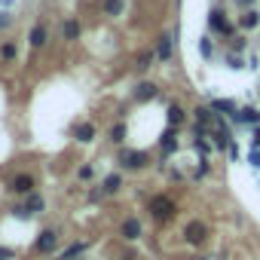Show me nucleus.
<instances>
[{"label":"nucleus","instance_id":"obj_12","mask_svg":"<svg viewBox=\"0 0 260 260\" xmlns=\"http://www.w3.org/2000/svg\"><path fill=\"white\" fill-rule=\"evenodd\" d=\"M169 122H172V125H181V122H184V110H181L178 104L169 107Z\"/></svg>","mask_w":260,"mask_h":260},{"label":"nucleus","instance_id":"obj_6","mask_svg":"<svg viewBox=\"0 0 260 260\" xmlns=\"http://www.w3.org/2000/svg\"><path fill=\"white\" fill-rule=\"evenodd\" d=\"M122 236H125V239H138V236H141V223H138L135 217H128V220L122 223Z\"/></svg>","mask_w":260,"mask_h":260},{"label":"nucleus","instance_id":"obj_8","mask_svg":"<svg viewBox=\"0 0 260 260\" xmlns=\"http://www.w3.org/2000/svg\"><path fill=\"white\" fill-rule=\"evenodd\" d=\"M239 25L251 31V28H257V25H260V16H257L254 10H248V13H242V19H239Z\"/></svg>","mask_w":260,"mask_h":260},{"label":"nucleus","instance_id":"obj_16","mask_svg":"<svg viewBox=\"0 0 260 260\" xmlns=\"http://www.w3.org/2000/svg\"><path fill=\"white\" fill-rule=\"evenodd\" d=\"M0 55H4L7 61H13V58H19V49H16V43H7L4 49H0Z\"/></svg>","mask_w":260,"mask_h":260},{"label":"nucleus","instance_id":"obj_20","mask_svg":"<svg viewBox=\"0 0 260 260\" xmlns=\"http://www.w3.org/2000/svg\"><path fill=\"white\" fill-rule=\"evenodd\" d=\"M28 211H31V214H34V211H43V199H40V196H31V199H28Z\"/></svg>","mask_w":260,"mask_h":260},{"label":"nucleus","instance_id":"obj_13","mask_svg":"<svg viewBox=\"0 0 260 260\" xmlns=\"http://www.w3.org/2000/svg\"><path fill=\"white\" fill-rule=\"evenodd\" d=\"M104 13L107 16H119L122 13V0H104Z\"/></svg>","mask_w":260,"mask_h":260},{"label":"nucleus","instance_id":"obj_24","mask_svg":"<svg viewBox=\"0 0 260 260\" xmlns=\"http://www.w3.org/2000/svg\"><path fill=\"white\" fill-rule=\"evenodd\" d=\"M13 214H16V217H22V220H28V217H31L28 205H19V208H13Z\"/></svg>","mask_w":260,"mask_h":260},{"label":"nucleus","instance_id":"obj_22","mask_svg":"<svg viewBox=\"0 0 260 260\" xmlns=\"http://www.w3.org/2000/svg\"><path fill=\"white\" fill-rule=\"evenodd\" d=\"M196 119H199L202 125H208V122H211V110H205V107H202V110H196Z\"/></svg>","mask_w":260,"mask_h":260},{"label":"nucleus","instance_id":"obj_7","mask_svg":"<svg viewBox=\"0 0 260 260\" xmlns=\"http://www.w3.org/2000/svg\"><path fill=\"white\" fill-rule=\"evenodd\" d=\"M202 239H205V226H202V223H190V226H187V242L199 245Z\"/></svg>","mask_w":260,"mask_h":260},{"label":"nucleus","instance_id":"obj_10","mask_svg":"<svg viewBox=\"0 0 260 260\" xmlns=\"http://www.w3.org/2000/svg\"><path fill=\"white\" fill-rule=\"evenodd\" d=\"M61 34H64L68 40H77V37H80V25L71 19V22H64V25H61Z\"/></svg>","mask_w":260,"mask_h":260},{"label":"nucleus","instance_id":"obj_29","mask_svg":"<svg viewBox=\"0 0 260 260\" xmlns=\"http://www.w3.org/2000/svg\"><path fill=\"white\" fill-rule=\"evenodd\" d=\"M254 147H260V132H257V135H254Z\"/></svg>","mask_w":260,"mask_h":260},{"label":"nucleus","instance_id":"obj_21","mask_svg":"<svg viewBox=\"0 0 260 260\" xmlns=\"http://www.w3.org/2000/svg\"><path fill=\"white\" fill-rule=\"evenodd\" d=\"M159 55H162V58L172 55V40H169V37H162V43H159Z\"/></svg>","mask_w":260,"mask_h":260},{"label":"nucleus","instance_id":"obj_23","mask_svg":"<svg viewBox=\"0 0 260 260\" xmlns=\"http://www.w3.org/2000/svg\"><path fill=\"white\" fill-rule=\"evenodd\" d=\"M122 135H125V125H113V128H110V138H113V141H122Z\"/></svg>","mask_w":260,"mask_h":260},{"label":"nucleus","instance_id":"obj_3","mask_svg":"<svg viewBox=\"0 0 260 260\" xmlns=\"http://www.w3.org/2000/svg\"><path fill=\"white\" fill-rule=\"evenodd\" d=\"M74 138H77V141H92V138H95V125H92V122H80V125L74 128Z\"/></svg>","mask_w":260,"mask_h":260},{"label":"nucleus","instance_id":"obj_25","mask_svg":"<svg viewBox=\"0 0 260 260\" xmlns=\"http://www.w3.org/2000/svg\"><path fill=\"white\" fill-rule=\"evenodd\" d=\"M92 175H95L92 166H83V169H80V181H92Z\"/></svg>","mask_w":260,"mask_h":260},{"label":"nucleus","instance_id":"obj_17","mask_svg":"<svg viewBox=\"0 0 260 260\" xmlns=\"http://www.w3.org/2000/svg\"><path fill=\"white\" fill-rule=\"evenodd\" d=\"M208 22H211V28H214V31H230V28H226V22L220 19V13H211V19H208Z\"/></svg>","mask_w":260,"mask_h":260},{"label":"nucleus","instance_id":"obj_2","mask_svg":"<svg viewBox=\"0 0 260 260\" xmlns=\"http://www.w3.org/2000/svg\"><path fill=\"white\" fill-rule=\"evenodd\" d=\"M55 245H58V236H55V230H43L40 233V239H37V251H55Z\"/></svg>","mask_w":260,"mask_h":260},{"label":"nucleus","instance_id":"obj_28","mask_svg":"<svg viewBox=\"0 0 260 260\" xmlns=\"http://www.w3.org/2000/svg\"><path fill=\"white\" fill-rule=\"evenodd\" d=\"M251 166H260V153H251Z\"/></svg>","mask_w":260,"mask_h":260},{"label":"nucleus","instance_id":"obj_19","mask_svg":"<svg viewBox=\"0 0 260 260\" xmlns=\"http://www.w3.org/2000/svg\"><path fill=\"white\" fill-rule=\"evenodd\" d=\"M214 110H226V113L236 116V104H233V101H214Z\"/></svg>","mask_w":260,"mask_h":260},{"label":"nucleus","instance_id":"obj_5","mask_svg":"<svg viewBox=\"0 0 260 260\" xmlns=\"http://www.w3.org/2000/svg\"><path fill=\"white\" fill-rule=\"evenodd\" d=\"M31 187H34V178H31V175H19L10 190H16V193H31Z\"/></svg>","mask_w":260,"mask_h":260},{"label":"nucleus","instance_id":"obj_30","mask_svg":"<svg viewBox=\"0 0 260 260\" xmlns=\"http://www.w3.org/2000/svg\"><path fill=\"white\" fill-rule=\"evenodd\" d=\"M239 4H242V7H245V4H251V0H239Z\"/></svg>","mask_w":260,"mask_h":260},{"label":"nucleus","instance_id":"obj_26","mask_svg":"<svg viewBox=\"0 0 260 260\" xmlns=\"http://www.w3.org/2000/svg\"><path fill=\"white\" fill-rule=\"evenodd\" d=\"M13 257H16V254H13L10 248H0V260H13Z\"/></svg>","mask_w":260,"mask_h":260},{"label":"nucleus","instance_id":"obj_4","mask_svg":"<svg viewBox=\"0 0 260 260\" xmlns=\"http://www.w3.org/2000/svg\"><path fill=\"white\" fill-rule=\"evenodd\" d=\"M144 162H147V156H144V153H132V150L122 153V166H125V169H141Z\"/></svg>","mask_w":260,"mask_h":260},{"label":"nucleus","instance_id":"obj_15","mask_svg":"<svg viewBox=\"0 0 260 260\" xmlns=\"http://www.w3.org/2000/svg\"><path fill=\"white\" fill-rule=\"evenodd\" d=\"M119 184H122V181H119V175L104 178V190H107V193H116V190H119Z\"/></svg>","mask_w":260,"mask_h":260},{"label":"nucleus","instance_id":"obj_1","mask_svg":"<svg viewBox=\"0 0 260 260\" xmlns=\"http://www.w3.org/2000/svg\"><path fill=\"white\" fill-rule=\"evenodd\" d=\"M150 211H153L156 217H169V214L175 211V202H172V199H166V196H159V199H153V202H150Z\"/></svg>","mask_w":260,"mask_h":260},{"label":"nucleus","instance_id":"obj_18","mask_svg":"<svg viewBox=\"0 0 260 260\" xmlns=\"http://www.w3.org/2000/svg\"><path fill=\"white\" fill-rule=\"evenodd\" d=\"M86 251V242H80V245H71L68 251H64V260H71V257H77V254H83Z\"/></svg>","mask_w":260,"mask_h":260},{"label":"nucleus","instance_id":"obj_11","mask_svg":"<svg viewBox=\"0 0 260 260\" xmlns=\"http://www.w3.org/2000/svg\"><path fill=\"white\" fill-rule=\"evenodd\" d=\"M239 119H242V122H251V125H257V122H260V113H257L254 107H245V110H239Z\"/></svg>","mask_w":260,"mask_h":260},{"label":"nucleus","instance_id":"obj_9","mask_svg":"<svg viewBox=\"0 0 260 260\" xmlns=\"http://www.w3.org/2000/svg\"><path fill=\"white\" fill-rule=\"evenodd\" d=\"M31 46H34V49L46 46V28H40V25H37V28L31 31Z\"/></svg>","mask_w":260,"mask_h":260},{"label":"nucleus","instance_id":"obj_27","mask_svg":"<svg viewBox=\"0 0 260 260\" xmlns=\"http://www.w3.org/2000/svg\"><path fill=\"white\" fill-rule=\"evenodd\" d=\"M7 25H10V16H7V13H0V28H7Z\"/></svg>","mask_w":260,"mask_h":260},{"label":"nucleus","instance_id":"obj_14","mask_svg":"<svg viewBox=\"0 0 260 260\" xmlns=\"http://www.w3.org/2000/svg\"><path fill=\"white\" fill-rule=\"evenodd\" d=\"M153 95H156V86H153V83H141V86H138V98H141V101H144V98H153Z\"/></svg>","mask_w":260,"mask_h":260}]
</instances>
